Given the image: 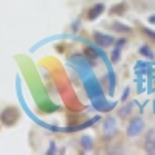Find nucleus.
Instances as JSON below:
<instances>
[{
	"label": "nucleus",
	"mask_w": 155,
	"mask_h": 155,
	"mask_svg": "<svg viewBox=\"0 0 155 155\" xmlns=\"http://www.w3.org/2000/svg\"><path fill=\"white\" fill-rule=\"evenodd\" d=\"M19 120H20V110L16 106L5 107L2 112H0V121H2V124H5L6 127L14 126Z\"/></svg>",
	"instance_id": "obj_1"
},
{
	"label": "nucleus",
	"mask_w": 155,
	"mask_h": 155,
	"mask_svg": "<svg viewBox=\"0 0 155 155\" xmlns=\"http://www.w3.org/2000/svg\"><path fill=\"white\" fill-rule=\"evenodd\" d=\"M144 127H146L144 120H143V118H140V116H135V118H132L130 123H129L126 134H127L129 138H135V137H138L141 132L144 130Z\"/></svg>",
	"instance_id": "obj_2"
},
{
	"label": "nucleus",
	"mask_w": 155,
	"mask_h": 155,
	"mask_svg": "<svg viewBox=\"0 0 155 155\" xmlns=\"http://www.w3.org/2000/svg\"><path fill=\"white\" fill-rule=\"evenodd\" d=\"M93 39H95V42H96L98 45L104 47V48L112 47V45L115 44V39H113L112 36L104 34V33H99V31H95V33H93Z\"/></svg>",
	"instance_id": "obj_3"
},
{
	"label": "nucleus",
	"mask_w": 155,
	"mask_h": 155,
	"mask_svg": "<svg viewBox=\"0 0 155 155\" xmlns=\"http://www.w3.org/2000/svg\"><path fill=\"white\" fill-rule=\"evenodd\" d=\"M144 150H146V153H152V155H155V129H150V130L146 134Z\"/></svg>",
	"instance_id": "obj_4"
},
{
	"label": "nucleus",
	"mask_w": 155,
	"mask_h": 155,
	"mask_svg": "<svg viewBox=\"0 0 155 155\" xmlns=\"http://www.w3.org/2000/svg\"><path fill=\"white\" fill-rule=\"evenodd\" d=\"M104 9H106V5L104 3H96V5H93L92 8L88 9V12H87V19L88 20H96L102 12H104Z\"/></svg>",
	"instance_id": "obj_5"
},
{
	"label": "nucleus",
	"mask_w": 155,
	"mask_h": 155,
	"mask_svg": "<svg viewBox=\"0 0 155 155\" xmlns=\"http://www.w3.org/2000/svg\"><path fill=\"white\" fill-rule=\"evenodd\" d=\"M129 5L127 2H120V3H115L109 8V16H124L126 11H127Z\"/></svg>",
	"instance_id": "obj_6"
},
{
	"label": "nucleus",
	"mask_w": 155,
	"mask_h": 155,
	"mask_svg": "<svg viewBox=\"0 0 155 155\" xmlns=\"http://www.w3.org/2000/svg\"><path fill=\"white\" fill-rule=\"evenodd\" d=\"M112 30L116 31V33H121V34H130L134 31L132 27H129V25H126V23H121V22H113Z\"/></svg>",
	"instance_id": "obj_7"
},
{
	"label": "nucleus",
	"mask_w": 155,
	"mask_h": 155,
	"mask_svg": "<svg viewBox=\"0 0 155 155\" xmlns=\"http://www.w3.org/2000/svg\"><path fill=\"white\" fill-rule=\"evenodd\" d=\"M104 132H106V135L109 134V137H112L116 132V121L113 118H107L106 120V123H104Z\"/></svg>",
	"instance_id": "obj_8"
},
{
	"label": "nucleus",
	"mask_w": 155,
	"mask_h": 155,
	"mask_svg": "<svg viewBox=\"0 0 155 155\" xmlns=\"http://www.w3.org/2000/svg\"><path fill=\"white\" fill-rule=\"evenodd\" d=\"M138 51H140V54L143 56V58H146V59H153V58H155V53L152 51V48H150L149 45H146V44L141 45Z\"/></svg>",
	"instance_id": "obj_9"
},
{
	"label": "nucleus",
	"mask_w": 155,
	"mask_h": 155,
	"mask_svg": "<svg viewBox=\"0 0 155 155\" xmlns=\"http://www.w3.org/2000/svg\"><path fill=\"white\" fill-rule=\"evenodd\" d=\"M140 28H141V33L146 34L152 42H155V31H153V30H150V28H147V27H140Z\"/></svg>",
	"instance_id": "obj_10"
},
{
	"label": "nucleus",
	"mask_w": 155,
	"mask_h": 155,
	"mask_svg": "<svg viewBox=\"0 0 155 155\" xmlns=\"http://www.w3.org/2000/svg\"><path fill=\"white\" fill-rule=\"evenodd\" d=\"M121 59V47H115L113 51H112V62H118Z\"/></svg>",
	"instance_id": "obj_11"
},
{
	"label": "nucleus",
	"mask_w": 155,
	"mask_h": 155,
	"mask_svg": "<svg viewBox=\"0 0 155 155\" xmlns=\"http://www.w3.org/2000/svg\"><path fill=\"white\" fill-rule=\"evenodd\" d=\"M81 144H82V147H84V149H92L93 141H92V138H90V137H82Z\"/></svg>",
	"instance_id": "obj_12"
},
{
	"label": "nucleus",
	"mask_w": 155,
	"mask_h": 155,
	"mask_svg": "<svg viewBox=\"0 0 155 155\" xmlns=\"http://www.w3.org/2000/svg\"><path fill=\"white\" fill-rule=\"evenodd\" d=\"M84 53L87 54V58H88V59H95V58H96V53H95V51H93L92 48H90V47H87V48H85Z\"/></svg>",
	"instance_id": "obj_13"
},
{
	"label": "nucleus",
	"mask_w": 155,
	"mask_h": 155,
	"mask_svg": "<svg viewBox=\"0 0 155 155\" xmlns=\"http://www.w3.org/2000/svg\"><path fill=\"white\" fill-rule=\"evenodd\" d=\"M130 110H132V104H127V106L121 110V115H123V116H126V115H129V112H130Z\"/></svg>",
	"instance_id": "obj_14"
},
{
	"label": "nucleus",
	"mask_w": 155,
	"mask_h": 155,
	"mask_svg": "<svg viewBox=\"0 0 155 155\" xmlns=\"http://www.w3.org/2000/svg\"><path fill=\"white\" fill-rule=\"evenodd\" d=\"M129 92H130V90H129V87H126L124 93H123V96H121V101H123V102H124V101L127 99V96H129Z\"/></svg>",
	"instance_id": "obj_15"
},
{
	"label": "nucleus",
	"mask_w": 155,
	"mask_h": 155,
	"mask_svg": "<svg viewBox=\"0 0 155 155\" xmlns=\"http://www.w3.org/2000/svg\"><path fill=\"white\" fill-rule=\"evenodd\" d=\"M147 22L152 23V25H155V14H150V16L147 17Z\"/></svg>",
	"instance_id": "obj_16"
}]
</instances>
